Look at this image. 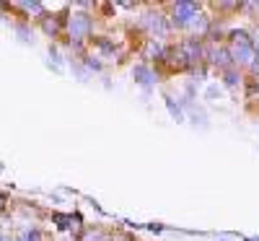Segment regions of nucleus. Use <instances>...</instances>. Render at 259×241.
<instances>
[{
    "label": "nucleus",
    "instance_id": "nucleus-1",
    "mask_svg": "<svg viewBox=\"0 0 259 241\" xmlns=\"http://www.w3.org/2000/svg\"><path fill=\"white\" fill-rule=\"evenodd\" d=\"M91 29H94V21H91L89 13H70V18H68V31H70V36H73L75 42L85 39V36L91 34Z\"/></svg>",
    "mask_w": 259,
    "mask_h": 241
},
{
    "label": "nucleus",
    "instance_id": "nucleus-2",
    "mask_svg": "<svg viewBox=\"0 0 259 241\" xmlns=\"http://www.w3.org/2000/svg\"><path fill=\"white\" fill-rule=\"evenodd\" d=\"M236 62H251L254 57V47H251V39L246 36V31H236L233 34V50H231Z\"/></svg>",
    "mask_w": 259,
    "mask_h": 241
},
{
    "label": "nucleus",
    "instance_id": "nucleus-3",
    "mask_svg": "<svg viewBox=\"0 0 259 241\" xmlns=\"http://www.w3.org/2000/svg\"><path fill=\"white\" fill-rule=\"evenodd\" d=\"M194 16H197V6L187 3V0H179V3L174 6V16H171V21H174V26H187V24L194 21Z\"/></svg>",
    "mask_w": 259,
    "mask_h": 241
},
{
    "label": "nucleus",
    "instance_id": "nucleus-4",
    "mask_svg": "<svg viewBox=\"0 0 259 241\" xmlns=\"http://www.w3.org/2000/svg\"><path fill=\"white\" fill-rule=\"evenodd\" d=\"M143 24L150 29V34H158V36H166V31H168V26H166V21H163L161 13H145Z\"/></svg>",
    "mask_w": 259,
    "mask_h": 241
},
{
    "label": "nucleus",
    "instance_id": "nucleus-5",
    "mask_svg": "<svg viewBox=\"0 0 259 241\" xmlns=\"http://www.w3.org/2000/svg\"><path fill=\"white\" fill-rule=\"evenodd\" d=\"M133 75H135V81L138 83H143V86H150V83H156V75L150 73L145 65H138V68L133 70Z\"/></svg>",
    "mask_w": 259,
    "mask_h": 241
},
{
    "label": "nucleus",
    "instance_id": "nucleus-6",
    "mask_svg": "<svg viewBox=\"0 0 259 241\" xmlns=\"http://www.w3.org/2000/svg\"><path fill=\"white\" fill-rule=\"evenodd\" d=\"M212 62L221 65V68H226V65H231V52L228 50H215L212 52Z\"/></svg>",
    "mask_w": 259,
    "mask_h": 241
},
{
    "label": "nucleus",
    "instance_id": "nucleus-7",
    "mask_svg": "<svg viewBox=\"0 0 259 241\" xmlns=\"http://www.w3.org/2000/svg\"><path fill=\"white\" fill-rule=\"evenodd\" d=\"M145 55H148V57H163V47L158 45V42H148Z\"/></svg>",
    "mask_w": 259,
    "mask_h": 241
},
{
    "label": "nucleus",
    "instance_id": "nucleus-8",
    "mask_svg": "<svg viewBox=\"0 0 259 241\" xmlns=\"http://www.w3.org/2000/svg\"><path fill=\"white\" fill-rule=\"evenodd\" d=\"M41 29H45L47 34H57V29H60L57 18H45V21H41Z\"/></svg>",
    "mask_w": 259,
    "mask_h": 241
},
{
    "label": "nucleus",
    "instance_id": "nucleus-9",
    "mask_svg": "<svg viewBox=\"0 0 259 241\" xmlns=\"http://www.w3.org/2000/svg\"><path fill=\"white\" fill-rule=\"evenodd\" d=\"M166 106H168V112H171V117H174L177 122H182V109H179V106H177L174 101H171L168 96H166Z\"/></svg>",
    "mask_w": 259,
    "mask_h": 241
},
{
    "label": "nucleus",
    "instance_id": "nucleus-10",
    "mask_svg": "<svg viewBox=\"0 0 259 241\" xmlns=\"http://www.w3.org/2000/svg\"><path fill=\"white\" fill-rule=\"evenodd\" d=\"M21 8L29 13H41V3H21Z\"/></svg>",
    "mask_w": 259,
    "mask_h": 241
},
{
    "label": "nucleus",
    "instance_id": "nucleus-11",
    "mask_svg": "<svg viewBox=\"0 0 259 241\" xmlns=\"http://www.w3.org/2000/svg\"><path fill=\"white\" fill-rule=\"evenodd\" d=\"M241 78L239 75H236L233 70H226V86H236V83H239Z\"/></svg>",
    "mask_w": 259,
    "mask_h": 241
},
{
    "label": "nucleus",
    "instance_id": "nucleus-12",
    "mask_svg": "<svg viewBox=\"0 0 259 241\" xmlns=\"http://www.w3.org/2000/svg\"><path fill=\"white\" fill-rule=\"evenodd\" d=\"M36 238H39V236H36V231H31V233H26L21 241H36Z\"/></svg>",
    "mask_w": 259,
    "mask_h": 241
},
{
    "label": "nucleus",
    "instance_id": "nucleus-13",
    "mask_svg": "<svg viewBox=\"0 0 259 241\" xmlns=\"http://www.w3.org/2000/svg\"><path fill=\"white\" fill-rule=\"evenodd\" d=\"M254 50H259V34H256V39H254V45H251Z\"/></svg>",
    "mask_w": 259,
    "mask_h": 241
},
{
    "label": "nucleus",
    "instance_id": "nucleus-14",
    "mask_svg": "<svg viewBox=\"0 0 259 241\" xmlns=\"http://www.w3.org/2000/svg\"><path fill=\"white\" fill-rule=\"evenodd\" d=\"M3 203H6V197H3V194H0V208H3Z\"/></svg>",
    "mask_w": 259,
    "mask_h": 241
},
{
    "label": "nucleus",
    "instance_id": "nucleus-15",
    "mask_svg": "<svg viewBox=\"0 0 259 241\" xmlns=\"http://www.w3.org/2000/svg\"><path fill=\"white\" fill-rule=\"evenodd\" d=\"M246 241H259V238H246Z\"/></svg>",
    "mask_w": 259,
    "mask_h": 241
}]
</instances>
